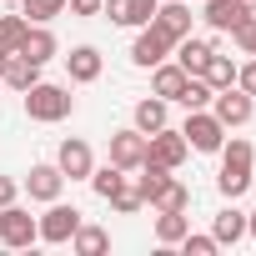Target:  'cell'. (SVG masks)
I'll return each mask as SVG.
<instances>
[{
  "label": "cell",
  "mask_w": 256,
  "mask_h": 256,
  "mask_svg": "<svg viewBox=\"0 0 256 256\" xmlns=\"http://www.w3.org/2000/svg\"><path fill=\"white\" fill-rule=\"evenodd\" d=\"M70 110H76V96H70L66 86L36 80V86L26 90V116H30V120H46V126H50V120H66Z\"/></svg>",
  "instance_id": "6da1fadb"
},
{
  "label": "cell",
  "mask_w": 256,
  "mask_h": 256,
  "mask_svg": "<svg viewBox=\"0 0 256 256\" xmlns=\"http://www.w3.org/2000/svg\"><path fill=\"white\" fill-rule=\"evenodd\" d=\"M216 186H221V196H231V201L251 186V141H241V136H236L231 146L221 141V176H216Z\"/></svg>",
  "instance_id": "7a4b0ae2"
},
{
  "label": "cell",
  "mask_w": 256,
  "mask_h": 256,
  "mask_svg": "<svg viewBox=\"0 0 256 256\" xmlns=\"http://www.w3.org/2000/svg\"><path fill=\"white\" fill-rule=\"evenodd\" d=\"M181 136H186V146L191 151H221V141H226V126L201 106V110H191L186 116V126H181Z\"/></svg>",
  "instance_id": "3957f363"
},
{
  "label": "cell",
  "mask_w": 256,
  "mask_h": 256,
  "mask_svg": "<svg viewBox=\"0 0 256 256\" xmlns=\"http://www.w3.org/2000/svg\"><path fill=\"white\" fill-rule=\"evenodd\" d=\"M0 241H6L10 251H20V246H36V241H40V226H36V216H30V211H20L16 201H10V206H0Z\"/></svg>",
  "instance_id": "277c9868"
},
{
  "label": "cell",
  "mask_w": 256,
  "mask_h": 256,
  "mask_svg": "<svg viewBox=\"0 0 256 256\" xmlns=\"http://www.w3.org/2000/svg\"><path fill=\"white\" fill-rule=\"evenodd\" d=\"M251 110H256V96H246V90H236V86H226V90L211 96V116L226 126V131H231V126H246Z\"/></svg>",
  "instance_id": "5b68a950"
},
{
  "label": "cell",
  "mask_w": 256,
  "mask_h": 256,
  "mask_svg": "<svg viewBox=\"0 0 256 256\" xmlns=\"http://www.w3.org/2000/svg\"><path fill=\"white\" fill-rule=\"evenodd\" d=\"M186 156H191V146H186V136H181V131H166V126H161V131H151V136H146V161H156V166L176 171Z\"/></svg>",
  "instance_id": "8992f818"
},
{
  "label": "cell",
  "mask_w": 256,
  "mask_h": 256,
  "mask_svg": "<svg viewBox=\"0 0 256 256\" xmlns=\"http://www.w3.org/2000/svg\"><path fill=\"white\" fill-rule=\"evenodd\" d=\"M36 226H40V241H50V246H66V241L76 236V226H80V211H76V206H60V201H50V211H46Z\"/></svg>",
  "instance_id": "52a82bcc"
},
{
  "label": "cell",
  "mask_w": 256,
  "mask_h": 256,
  "mask_svg": "<svg viewBox=\"0 0 256 256\" xmlns=\"http://www.w3.org/2000/svg\"><path fill=\"white\" fill-rule=\"evenodd\" d=\"M171 46H176V40L151 20V26H141V36H136V46H131V60L151 70V66H161V60H166V50H171Z\"/></svg>",
  "instance_id": "ba28073f"
},
{
  "label": "cell",
  "mask_w": 256,
  "mask_h": 256,
  "mask_svg": "<svg viewBox=\"0 0 256 256\" xmlns=\"http://www.w3.org/2000/svg\"><path fill=\"white\" fill-rule=\"evenodd\" d=\"M56 166H60V176H66V181H86V176L96 171V156H90V146H86L80 136H70V141H60Z\"/></svg>",
  "instance_id": "9c48e42d"
},
{
  "label": "cell",
  "mask_w": 256,
  "mask_h": 256,
  "mask_svg": "<svg viewBox=\"0 0 256 256\" xmlns=\"http://www.w3.org/2000/svg\"><path fill=\"white\" fill-rule=\"evenodd\" d=\"M110 161H116L120 171H136V166L146 161V136L136 131V126H131V131H116V136H110Z\"/></svg>",
  "instance_id": "30bf717a"
},
{
  "label": "cell",
  "mask_w": 256,
  "mask_h": 256,
  "mask_svg": "<svg viewBox=\"0 0 256 256\" xmlns=\"http://www.w3.org/2000/svg\"><path fill=\"white\" fill-rule=\"evenodd\" d=\"M60 186H66V176H60V166H30V176H26V191H30V201H60Z\"/></svg>",
  "instance_id": "8fae6325"
},
{
  "label": "cell",
  "mask_w": 256,
  "mask_h": 256,
  "mask_svg": "<svg viewBox=\"0 0 256 256\" xmlns=\"http://www.w3.org/2000/svg\"><path fill=\"white\" fill-rule=\"evenodd\" d=\"M246 20H251V10L241 6V0H206V26L211 30H231L236 36Z\"/></svg>",
  "instance_id": "7c38bea8"
},
{
  "label": "cell",
  "mask_w": 256,
  "mask_h": 256,
  "mask_svg": "<svg viewBox=\"0 0 256 256\" xmlns=\"http://www.w3.org/2000/svg\"><path fill=\"white\" fill-rule=\"evenodd\" d=\"M106 16H110L116 26L141 30V26H151V16H156V0H106Z\"/></svg>",
  "instance_id": "4fadbf2b"
},
{
  "label": "cell",
  "mask_w": 256,
  "mask_h": 256,
  "mask_svg": "<svg viewBox=\"0 0 256 256\" xmlns=\"http://www.w3.org/2000/svg\"><path fill=\"white\" fill-rule=\"evenodd\" d=\"M66 70H70V80H76V86L100 80V50H96V46H76V50L66 56Z\"/></svg>",
  "instance_id": "5bb4252c"
},
{
  "label": "cell",
  "mask_w": 256,
  "mask_h": 256,
  "mask_svg": "<svg viewBox=\"0 0 256 256\" xmlns=\"http://www.w3.org/2000/svg\"><path fill=\"white\" fill-rule=\"evenodd\" d=\"M171 40H181V36H191V6L186 0H171V6H156V16H151Z\"/></svg>",
  "instance_id": "9a60e30c"
},
{
  "label": "cell",
  "mask_w": 256,
  "mask_h": 256,
  "mask_svg": "<svg viewBox=\"0 0 256 256\" xmlns=\"http://www.w3.org/2000/svg\"><path fill=\"white\" fill-rule=\"evenodd\" d=\"M56 50H60V46H56V36H50V26H30L16 56H26V60H36V66H46V60H50Z\"/></svg>",
  "instance_id": "2e32d148"
},
{
  "label": "cell",
  "mask_w": 256,
  "mask_h": 256,
  "mask_svg": "<svg viewBox=\"0 0 256 256\" xmlns=\"http://www.w3.org/2000/svg\"><path fill=\"white\" fill-rule=\"evenodd\" d=\"M211 50H216L211 40H201V36H181V40H176V66H181L186 76H196V70L206 66V56H211Z\"/></svg>",
  "instance_id": "e0dca14e"
},
{
  "label": "cell",
  "mask_w": 256,
  "mask_h": 256,
  "mask_svg": "<svg viewBox=\"0 0 256 256\" xmlns=\"http://www.w3.org/2000/svg\"><path fill=\"white\" fill-rule=\"evenodd\" d=\"M196 76H201V80H206L211 90H226V86H236V60H231V56H216V50H211V56H206V66H201Z\"/></svg>",
  "instance_id": "ac0fdd59"
},
{
  "label": "cell",
  "mask_w": 256,
  "mask_h": 256,
  "mask_svg": "<svg viewBox=\"0 0 256 256\" xmlns=\"http://www.w3.org/2000/svg\"><path fill=\"white\" fill-rule=\"evenodd\" d=\"M0 80H6L10 90H20V96H26V90L40 80V66H36V60H26V56H10V60H6V76H0Z\"/></svg>",
  "instance_id": "d6986e66"
},
{
  "label": "cell",
  "mask_w": 256,
  "mask_h": 256,
  "mask_svg": "<svg viewBox=\"0 0 256 256\" xmlns=\"http://www.w3.org/2000/svg\"><path fill=\"white\" fill-rule=\"evenodd\" d=\"M151 70H156V76H151V90H156L161 100H176V96H181V86H186V70H181V66H166V60H161V66H151Z\"/></svg>",
  "instance_id": "ffe728a7"
},
{
  "label": "cell",
  "mask_w": 256,
  "mask_h": 256,
  "mask_svg": "<svg viewBox=\"0 0 256 256\" xmlns=\"http://www.w3.org/2000/svg\"><path fill=\"white\" fill-rule=\"evenodd\" d=\"M211 236H216V246H226V241H241V236H246V216H241L236 206L216 211V221H211Z\"/></svg>",
  "instance_id": "44dd1931"
},
{
  "label": "cell",
  "mask_w": 256,
  "mask_h": 256,
  "mask_svg": "<svg viewBox=\"0 0 256 256\" xmlns=\"http://www.w3.org/2000/svg\"><path fill=\"white\" fill-rule=\"evenodd\" d=\"M106 201H110V211H120V216H131V211H141V206H146V196H141L136 176H120V186H116Z\"/></svg>",
  "instance_id": "7402d4cb"
},
{
  "label": "cell",
  "mask_w": 256,
  "mask_h": 256,
  "mask_svg": "<svg viewBox=\"0 0 256 256\" xmlns=\"http://www.w3.org/2000/svg\"><path fill=\"white\" fill-rule=\"evenodd\" d=\"M191 231V221H186V211H161L156 216V241H166V246H176L181 236Z\"/></svg>",
  "instance_id": "603a6c76"
},
{
  "label": "cell",
  "mask_w": 256,
  "mask_h": 256,
  "mask_svg": "<svg viewBox=\"0 0 256 256\" xmlns=\"http://www.w3.org/2000/svg\"><path fill=\"white\" fill-rule=\"evenodd\" d=\"M151 206H156V211H186V206H191V191H186L181 181H166V186L151 196Z\"/></svg>",
  "instance_id": "cb8c5ba5"
},
{
  "label": "cell",
  "mask_w": 256,
  "mask_h": 256,
  "mask_svg": "<svg viewBox=\"0 0 256 256\" xmlns=\"http://www.w3.org/2000/svg\"><path fill=\"white\" fill-rule=\"evenodd\" d=\"M70 246H76L80 256H100V251L110 246V236H106L100 226H76V236H70Z\"/></svg>",
  "instance_id": "d4e9b609"
},
{
  "label": "cell",
  "mask_w": 256,
  "mask_h": 256,
  "mask_svg": "<svg viewBox=\"0 0 256 256\" xmlns=\"http://www.w3.org/2000/svg\"><path fill=\"white\" fill-rule=\"evenodd\" d=\"M26 30H30V20L26 16H0V50H20V40H26Z\"/></svg>",
  "instance_id": "484cf974"
},
{
  "label": "cell",
  "mask_w": 256,
  "mask_h": 256,
  "mask_svg": "<svg viewBox=\"0 0 256 256\" xmlns=\"http://www.w3.org/2000/svg\"><path fill=\"white\" fill-rule=\"evenodd\" d=\"M161 126H166V100H141L136 106V131L151 136V131H161Z\"/></svg>",
  "instance_id": "4316f807"
},
{
  "label": "cell",
  "mask_w": 256,
  "mask_h": 256,
  "mask_svg": "<svg viewBox=\"0 0 256 256\" xmlns=\"http://www.w3.org/2000/svg\"><path fill=\"white\" fill-rule=\"evenodd\" d=\"M211 96H216V90H211L201 76H186V86H181V96H176V100H181L186 110H201V106H211Z\"/></svg>",
  "instance_id": "83f0119b"
},
{
  "label": "cell",
  "mask_w": 256,
  "mask_h": 256,
  "mask_svg": "<svg viewBox=\"0 0 256 256\" xmlns=\"http://www.w3.org/2000/svg\"><path fill=\"white\" fill-rule=\"evenodd\" d=\"M30 26H50L56 16H66V0H26V10H20Z\"/></svg>",
  "instance_id": "f1b7e54d"
},
{
  "label": "cell",
  "mask_w": 256,
  "mask_h": 256,
  "mask_svg": "<svg viewBox=\"0 0 256 256\" xmlns=\"http://www.w3.org/2000/svg\"><path fill=\"white\" fill-rule=\"evenodd\" d=\"M120 176H126V171H120V166H116V161H110V166H100V171H90V176H86V181H90V191H96V196H100V201H106V196H110V191H116V186H120Z\"/></svg>",
  "instance_id": "f546056e"
},
{
  "label": "cell",
  "mask_w": 256,
  "mask_h": 256,
  "mask_svg": "<svg viewBox=\"0 0 256 256\" xmlns=\"http://www.w3.org/2000/svg\"><path fill=\"white\" fill-rule=\"evenodd\" d=\"M181 246H186V256H216V236H181Z\"/></svg>",
  "instance_id": "4dcf8cb0"
},
{
  "label": "cell",
  "mask_w": 256,
  "mask_h": 256,
  "mask_svg": "<svg viewBox=\"0 0 256 256\" xmlns=\"http://www.w3.org/2000/svg\"><path fill=\"white\" fill-rule=\"evenodd\" d=\"M236 90H246V96H256V56H251L246 66H236Z\"/></svg>",
  "instance_id": "1f68e13d"
},
{
  "label": "cell",
  "mask_w": 256,
  "mask_h": 256,
  "mask_svg": "<svg viewBox=\"0 0 256 256\" xmlns=\"http://www.w3.org/2000/svg\"><path fill=\"white\" fill-rule=\"evenodd\" d=\"M236 46H241L246 56H256V16H251V20H246V26L236 30Z\"/></svg>",
  "instance_id": "d6a6232c"
},
{
  "label": "cell",
  "mask_w": 256,
  "mask_h": 256,
  "mask_svg": "<svg viewBox=\"0 0 256 256\" xmlns=\"http://www.w3.org/2000/svg\"><path fill=\"white\" fill-rule=\"evenodd\" d=\"M66 10H76V16H100L106 0H66Z\"/></svg>",
  "instance_id": "836d02e7"
},
{
  "label": "cell",
  "mask_w": 256,
  "mask_h": 256,
  "mask_svg": "<svg viewBox=\"0 0 256 256\" xmlns=\"http://www.w3.org/2000/svg\"><path fill=\"white\" fill-rule=\"evenodd\" d=\"M10 201H16V181H10V176H0V206H10Z\"/></svg>",
  "instance_id": "e575fe53"
},
{
  "label": "cell",
  "mask_w": 256,
  "mask_h": 256,
  "mask_svg": "<svg viewBox=\"0 0 256 256\" xmlns=\"http://www.w3.org/2000/svg\"><path fill=\"white\" fill-rule=\"evenodd\" d=\"M246 236H251V241H256V211H251V216H246Z\"/></svg>",
  "instance_id": "d590c367"
},
{
  "label": "cell",
  "mask_w": 256,
  "mask_h": 256,
  "mask_svg": "<svg viewBox=\"0 0 256 256\" xmlns=\"http://www.w3.org/2000/svg\"><path fill=\"white\" fill-rule=\"evenodd\" d=\"M6 60H10V50H0V76H6Z\"/></svg>",
  "instance_id": "8d00e7d4"
},
{
  "label": "cell",
  "mask_w": 256,
  "mask_h": 256,
  "mask_svg": "<svg viewBox=\"0 0 256 256\" xmlns=\"http://www.w3.org/2000/svg\"><path fill=\"white\" fill-rule=\"evenodd\" d=\"M241 6H246V10H251V16H256V0H241Z\"/></svg>",
  "instance_id": "74e56055"
}]
</instances>
